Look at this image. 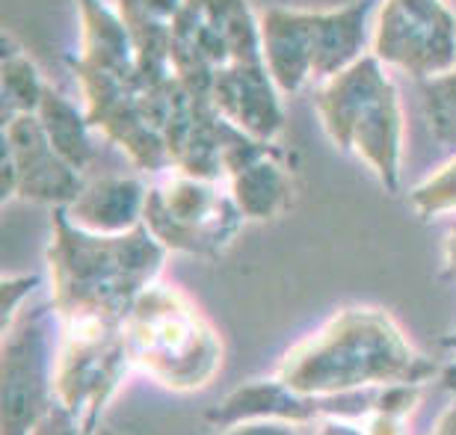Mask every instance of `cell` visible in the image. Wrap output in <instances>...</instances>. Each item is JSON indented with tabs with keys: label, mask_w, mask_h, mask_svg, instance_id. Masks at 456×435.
<instances>
[{
	"label": "cell",
	"mask_w": 456,
	"mask_h": 435,
	"mask_svg": "<svg viewBox=\"0 0 456 435\" xmlns=\"http://www.w3.org/2000/svg\"><path fill=\"white\" fill-rule=\"evenodd\" d=\"M172 60L187 93L214 101L243 133L273 142L285 131L281 93L264 60L261 18L249 0H184L172 24Z\"/></svg>",
	"instance_id": "1"
},
{
	"label": "cell",
	"mask_w": 456,
	"mask_h": 435,
	"mask_svg": "<svg viewBox=\"0 0 456 435\" xmlns=\"http://www.w3.org/2000/svg\"><path fill=\"white\" fill-rule=\"evenodd\" d=\"M442 374L379 305H346L299 338L273 376L299 394H350L386 385H427Z\"/></svg>",
	"instance_id": "2"
},
{
	"label": "cell",
	"mask_w": 456,
	"mask_h": 435,
	"mask_svg": "<svg viewBox=\"0 0 456 435\" xmlns=\"http://www.w3.org/2000/svg\"><path fill=\"white\" fill-rule=\"evenodd\" d=\"M80 51L66 57L84 93V110L95 133L118 145L142 175H163L172 157L145 104L131 33L107 0H77Z\"/></svg>",
	"instance_id": "3"
},
{
	"label": "cell",
	"mask_w": 456,
	"mask_h": 435,
	"mask_svg": "<svg viewBox=\"0 0 456 435\" xmlns=\"http://www.w3.org/2000/svg\"><path fill=\"white\" fill-rule=\"evenodd\" d=\"M48 282L60 311H104L127 320L134 299L160 278L169 249L140 225L127 234H89L66 216L51 213Z\"/></svg>",
	"instance_id": "4"
},
{
	"label": "cell",
	"mask_w": 456,
	"mask_h": 435,
	"mask_svg": "<svg viewBox=\"0 0 456 435\" xmlns=\"http://www.w3.org/2000/svg\"><path fill=\"white\" fill-rule=\"evenodd\" d=\"M134 370L172 394L202 391L220 376L225 343L193 296L158 278L134 299L125 320Z\"/></svg>",
	"instance_id": "5"
},
{
	"label": "cell",
	"mask_w": 456,
	"mask_h": 435,
	"mask_svg": "<svg viewBox=\"0 0 456 435\" xmlns=\"http://www.w3.org/2000/svg\"><path fill=\"white\" fill-rule=\"evenodd\" d=\"M373 0L338 9H281L261 15V44L279 93L323 86L370 53Z\"/></svg>",
	"instance_id": "6"
},
{
	"label": "cell",
	"mask_w": 456,
	"mask_h": 435,
	"mask_svg": "<svg viewBox=\"0 0 456 435\" xmlns=\"http://www.w3.org/2000/svg\"><path fill=\"white\" fill-rule=\"evenodd\" d=\"M314 107L332 145L364 160L388 193H400L403 110L386 66L368 53L314 89Z\"/></svg>",
	"instance_id": "7"
},
{
	"label": "cell",
	"mask_w": 456,
	"mask_h": 435,
	"mask_svg": "<svg viewBox=\"0 0 456 435\" xmlns=\"http://www.w3.org/2000/svg\"><path fill=\"white\" fill-rule=\"evenodd\" d=\"M60 358L53 394L86 432H102L104 412L136 374L125 320L104 311H60Z\"/></svg>",
	"instance_id": "8"
},
{
	"label": "cell",
	"mask_w": 456,
	"mask_h": 435,
	"mask_svg": "<svg viewBox=\"0 0 456 435\" xmlns=\"http://www.w3.org/2000/svg\"><path fill=\"white\" fill-rule=\"evenodd\" d=\"M142 225L169 252L220 258L243 231L228 184L169 169L149 184Z\"/></svg>",
	"instance_id": "9"
},
{
	"label": "cell",
	"mask_w": 456,
	"mask_h": 435,
	"mask_svg": "<svg viewBox=\"0 0 456 435\" xmlns=\"http://www.w3.org/2000/svg\"><path fill=\"white\" fill-rule=\"evenodd\" d=\"M62 317L51 296L33 299L4 329V427L0 435H33L57 406Z\"/></svg>",
	"instance_id": "10"
},
{
	"label": "cell",
	"mask_w": 456,
	"mask_h": 435,
	"mask_svg": "<svg viewBox=\"0 0 456 435\" xmlns=\"http://www.w3.org/2000/svg\"><path fill=\"white\" fill-rule=\"evenodd\" d=\"M370 53L418 84L456 68V15L444 0H386L373 18Z\"/></svg>",
	"instance_id": "11"
},
{
	"label": "cell",
	"mask_w": 456,
	"mask_h": 435,
	"mask_svg": "<svg viewBox=\"0 0 456 435\" xmlns=\"http://www.w3.org/2000/svg\"><path fill=\"white\" fill-rule=\"evenodd\" d=\"M0 198L69 207L84 193L86 178L53 149L39 116H15L0 133Z\"/></svg>",
	"instance_id": "12"
},
{
	"label": "cell",
	"mask_w": 456,
	"mask_h": 435,
	"mask_svg": "<svg viewBox=\"0 0 456 435\" xmlns=\"http://www.w3.org/2000/svg\"><path fill=\"white\" fill-rule=\"evenodd\" d=\"M145 198H149V181L104 175L98 181H86L84 193L66 207V216L77 229L89 234H127L142 225Z\"/></svg>",
	"instance_id": "13"
},
{
	"label": "cell",
	"mask_w": 456,
	"mask_h": 435,
	"mask_svg": "<svg viewBox=\"0 0 456 435\" xmlns=\"http://www.w3.org/2000/svg\"><path fill=\"white\" fill-rule=\"evenodd\" d=\"M225 184L246 222L276 220L294 202V187H290V175L285 169V151L249 163Z\"/></svg>",
	"instance_id": "14"
},
{
	"label": "cell",
	"mask_w": 456,
	"mask_h": 435,
	"mask_svg": "<svg viewBox=\"0 0 456 435\" xmlns=\"http://www.w3.org/2000/svg\"><path fill=\"white\" fill-rule=\"evenodd\" d=\"M36 116H39L42 128L48 133L53 149H57L77 172H86L89 163L95 160V145H93L95 131L86 119L84 107H77L53 86H48Z\"/></svg>",
	"instance_id": "15"
},
{
	"label": "cell",
	"mask_w": 456,
	"mask_h": 435,
	"mask_svg": "<svg viewBox=\"0 0 456 435\" xmlns=\"http://www.w3.org/2000/svg\"><path fill=\"white\" fill-rule=\"evenodd\" d=\"M0 80H4V86H0V125L15 119V116H30L39 110L48 84L42 80L36 62L6 33H4Z\"/></svg>",
	"instance_id": "16"
},
{
	"label": "cell",
	"mask_w": 456,
	"mask_h": 435,
	"mask_svg": "<svg viewBox=\"0 0 456 435\" xmlns=\"http://www.w3.org/2000/svg\"><path fill=\"white\" fill-rule=\"evenodd\" d=\"M421 98L427 122H430L433 137L448 149H456V68L451 75L421 80Z\"/></svg>",
	"instance_id": "17"
},
{
	"label": "cell",
	"mask_w": 456,
	"mask_h": 435,
	"mask_svg": "<svg viewBox=\"0 0 456 435\" xmlns=\"http://www.w3.org/2000/svg\"><path fill=\"white\" fill-rule=\"evenodd\" d=\"M409 205L421 220L456 213V157L442 163L433 175H427L421 184L409 189Z\"/></svg>",
	"instance_id": "18"
},
{
	"label": "cell",
	"mask_w": 456,
	"mask_h": 435,
	"mask_svg": "<svg viewBox=\"0 0 456 435\" xmlns=\"http://www.w3.org/2000/svg\"><path fill=\"white\" fill-rule=\"evenodd\" d=\"M42 276L39 273H9L0 282V326L9 329L27 305L33 302V296L39 294Z\"/></svg>",
	"instance_id": "19"
},
{
	"label": "cell",
	"mask_w": 456,
	"mask_h": 435,
	"mask_svg": "<svg viewBox=\"0 0 456 435\" xmlns=\"http://www.w3.org/2000/svg\"><path fill=\"white\" fill-rule=\"evenodd\" d=\"M220 435H305L299 423L288 421H243L220 430Z\"/></svg>",
	"instance_id": "20"
},
{
	"label": "cell",
	"mask_w": 456,
	"mask_h": 435,
	"mask_svg": "<svg viewBox=\"0 0 456 435\" xmlns=\"http://www.w3.org/2000/svg\"><path fill=\"white\" fill-rule=\"evenodd\" d=\"M33 435H102V432H86L80 423L71 418V415L62 409V406L57 403L53 409L48 412V418H45L39 427H36Z\"/></svg>",
	"instance_id": "21"
},
{
	"label": "cell",
	"mask_w": 456,
	"mask_h": 435,
	"mask_svg": "<svg viewBox=\"0 0 456 435\" xmlns=\"http://www.w3.org/2000/svg\"><path fill=\"white\" fill-rule=\"evenodd\" d=\"M362 427L368 430V435H409V418L373 412L368 418H362Z\"/></svg>",
	"instance_id": "22"
},
{
	"label": "cell",
	"mask_w": 456,
	"mask_h": 435,
	"mask_svg": "<svg viewBox=\"0 0 456 435\" xmlns=\"http://www.w3.org/2000/svg\"><path fill=\"white\" fill-rule=\"evenodd\" d=\"M439 278L442 282H456V229H451L448 234H444Z\"/></svg>",
	"instance_id": "23"
},
{
	"label": "cell",
	"mask_w": 456,
	"mask_h": 435,
	"mask_svg": "<svg viewBox=\"0 0 456 435\" xmlns=\"http://www.w3.org/2000/svg\"><path fill=\"white\" fill-rule=\"evenodd\" d=\"M312 435H368V430L362 427V421H321L312 430Z\"/></svg>",
	"instance_id": "24"
},
{
	"label": "cell",
	"mask_w": 456,
	"mask_h": 435,
	"mask_svg": "<svg viewBox=\"0 0 456 435\" xmlns=\"http://www.w3.org/2000/svg\"><path fill=\"white\" fill-rule=\"evenodd\" d=\"M430 435H456V400L439 415V421H436Z\"/></svg>",
	"instance_id": "25"
},
{
	"label": "cell",
	"mask_w": 456,
	"mask_h": 435,
	"mask_svg": "<svg viewBox=\"0 0 456 435\" xmlns=\"http://www.w3.org/2000/svg\"><path fill=\"white\" fill-rule=\"evenodd\" d=\"M439 383L448 388V391L456 397V358H451L448 365H442V374H439Z\"/></svg>",
	"instance_id": "26"
},
{
	"label": "cell",
	"mask_w": 456,
	"mask_h": 435,
	"mask_svg": "<svg viewBox=\"0 0 456 435\" xmlns=\"http://www.w3.org/2000/svg\"><path fill=\"white\" fill-rule=\"evenodd\" d=\"M439 347L444 352H451V356L456 358V329H451L448 334H442V341H439Z\"/></svg>",
	"instance_id": "27"
}]
</instances>
